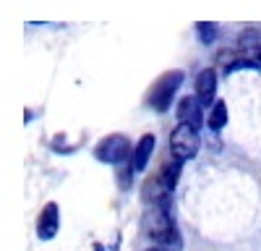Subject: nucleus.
I'll return each mask as SVG.
<instances>
[{"label": "nucleus", "instance_id": "f257e3e1", "mask_svg": "<svg viewBox=\"0 0 261 251\" xmlns=\"http://www.w3.org/2000/svg\"><path fill=\"white\" fill-rule=\"evenodd\" d=\"M141 228H144V233L151 241H157L160 246H165L170 251H180L183 248V238H180L175 222H172V217H170V207L151 204V209L141 220Z\"/></svg>", "mask_w": 261, "mask_h": 251}, {"label": "nucleus", "instance_id": "f03ea898", "mask_svg": "<svg viewBox=\"0 0 261 251\" xmlns=\"http://www.w3.org/2000/svg\"><path fill=\"white\" fill-rule=\"evenodd\" d=\"M183 79H186L183 71H167V73H162L154 84H151V89H149V97H146L149 108L157 110V113H167L170 105H172V97H175L178 89H180Z\"/></svg>", "mask_w": 261, "mask_h": 251}, {"label": "nucleus", "instance_id": "7ed1b4c3", "mask_svg": "<svg viewBox=\"0 0 261 251\" xmlns=\"http://www.w3.org/2000/svg\"><path fill=\"white\" fill-rule=\"evenodd\" d=\"M199 146H201V139H199V129H193L188 123H178V129L172 131L170 136V152L175 160L180 162H188L199 155Z\"/></svg>", "mask_w": 261, "mask_h": 251}, {"label": "nucleus", "instance_id": "20e7f679", "mask_svg": "<svg viewBox=\"0 0 261 251\" xmlns=\"http://www.w3.org/2000/svg\"><path fill=\"white\" fill-rule=\"evenodd\" d=\"M94 157H97L99 162H107V165H120V162H125L128 157H134V149H130L128 136H123V134H110V136H105V139L94 146Z\"/></svg>", "mask_w": 261, "mask_h": 251}, {"label": "nucleus", "instance_id": "39448f33", "mask_svg": "<svg viewBox=\"0 0 261 251\" xmlns=\"http://www.w3.org/2000/svg\"><path fill=\"white\" fill-rule=\"evenodd\" d=\"M58 228H60V212H58V204L50 202L45 204V209H42V215L37 220V236L42 241H53L58 236Z\"/></svg>", "mask_w": 261, "mask_h": 251}, {"label": "nucleus", "instance_id": "423d86ee", "mask_svg": "<svg viewBox=\"0 0 261 251\" xmlns=\"http://www.w3.org/2000/svg\"><path fill=\"white\" fill-rule=\"evenodd\" d=\"M178 120L180 123H188L193 126V129H201V123H204V102L199 97H183L178 102Z\"/></svg>", "mask_w": 261, "mask_h": 251}, {"label": "nucleus", "instance_id": "0eeeda50", "mask_svg": "<svg viewBox=\"0 0 261 251\" xmlns=\"http://www.w3.org/2000/svg\"><path fill=\"white\" fill-rule=\"evenodd\" d=\"M144 202L146 204H165V207H170V194H172V188H167L165 186V181L160 178V175H154V178H149L146 183H144Z\"/></svg>", "mask_w": 261, "mask_h": 251}, {"label": "nucleus", "instance_id": "6e6552de", "mask_svg": "<svg viewBox=\"0 0 261 251\" xmlns=\"http://www.w3.org/2000/svg\"><path fill=\"white\" fill-rule=\"evenodd\" d=\"M214 92H217V71L214 68H204L196 76V97L204 105H214Z\"/></svg>", "mask_w": 261, "mask_h": 251}, {"label": "nucleus", "instance_id": "1a4fd4ad", "mask_svg": "<svg viewBox=\"0 0 261 251\" xmlns=\"http://www.w3.org/2000/svg\"><path fill=\"white\" fill-rule=\"evenodd\" d=\"M154 146H157V139H154V134H146V136H141L139 139V144L134 146V157H130V162H134V170H144V167L149 165V160H151V152H154Z\"/></svg>", "mask_w": 261, "mask_h": 251}, {"label": "nucleus", "instance_id": "9d476101", "mask_svg": "<svg viewBox=\"0 0 261 251\" xmlns=\"http://www.w3.org/2000/svg\"><path fill=\"white\" fill-rule=\"evenodd\" d=\"M206 123H209L212 131H222V129H225V123H227V105H225L222 99H217V102L212 105Z\"/></svg>", "mask_w": 261, "mask_h": 251}, {"label": "nucleus", "instance_id": "9b49d317", "mask_svg": "<svg viewBox=\"0 0 261 251\" xmlns=\"http://www.w3.org/2000/svg\"><path fill=\"white\" fill-rule=\"evenodd\" d=\"M180 167H183V162L172 157V162H167L162 170H160V178L165 181L167 188H175V183H178V178H180Z\"/></svg>", "mask_w": 261, "mask_h": 251}, {"label": "nucleus", "instance_id": "f8f14e48", "mask_svg": "<svg viewBox=\"0 0 261 251\" xmlns=\"http://www.w3.org/2000/svg\"><path fill=\"white\" fill-rule=\"evenodd\" d=\"M196 34H199V39L204 45H212L217 39V34H220V29H217V24H209V21H199L196 24Z\"/></svg>", "mask_w": 261, "mask_h": 251}, {"label": "nucleus", "instance_id": "ddd939ff", "mask_svg": "<svg viewBox=\"0 0 261 251\" xmlns=\"http://www.w3.org/2000/svg\"><path fill=\"white\" fill-rule=\"evenodd\" d=\"M241 50L243 53H251V50H256V47H261V34L256 32V29H246L243 34H241Z\"/></svg>", "mask_w": 261, "mask_h": 251}, {"label": "nucleus", "instance_id": "4468645a", "mask_svg": "<svg viewBox=\"0 0 261 251\" xmlns=\"http://www.w3.org/2000/svg\"><path fill=\"white\" fill-rule=\"evenodd\" d=\"M130 178H134V173H130V162L125 160V162H120V167H118V181H120L123 188H128V186H130Z\"/></svg>", "mask_w": 261, "mask_h": 251}, {"label": "nucleus", "instance_id": "2eb2a0df", "mask_svg": "<svg viewBox=\"0 0 261 251\" xmlns=\"http://www.w3.org/2000/svg\"><path fill=\"white\" fill-rule=\"evenodd\" d=\"M149 251H170V248H165V246H162V248H149Z\"/></svg>", "mask_w": 261, "mask_h": 251}, {"label": "nucleus", "instance_id": "dca6fc26", "mask_svg": "<svg viewBox=\"0 0 261 251\" xmlns=\"http://www.w3.org/2000/svg\"><path fill=\"white\" fill-rule=\"evenodd\" d=\"M94 251H102V246H97V248H94Z\"/></svg>", "mask_w": 261, "mask_h": 251}, {"label": "nucleus", "instance_id": "f3484780", "mask_svg": "<svg viewBox=\"0 0 261 251\" xmlns=\"http://www.w3.org/2000/svg\"><path fill=\"white\" fill-rule=\"evenodd\" d=\"M258 60H261V55H258Z\"/></svg>", "mask_w": 261, "mask_h": 251}]
</instances>
